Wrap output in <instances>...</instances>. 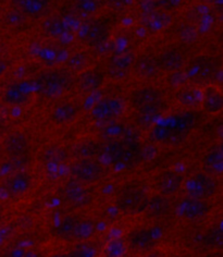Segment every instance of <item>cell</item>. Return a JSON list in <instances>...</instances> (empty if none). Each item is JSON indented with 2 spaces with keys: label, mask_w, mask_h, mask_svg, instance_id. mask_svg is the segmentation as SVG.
<instances>
[{
  "label": "cell",
  "mask_w": 223,
  "mask_h": 257,
  "mask_svg": "<svg viewBox=\"0 0 223 257\" xmlns=\"http://www.w3.org/2000/svg\"><path fill=\"white\" fill-rule=\"evenodd\" d=\"M35 84L38 93L45 98L53 99L61 97L71 91L74 80L67 70L54 69L38 74Z\"/></svg>",
  "instance_id": "1"
},
{
  "label": "cell",
  "mask_w": 223,
  "mask_h": 257,
  "mask_svg": "<svg viewBox=\"0 0 223 257\" xmlns=\"http://www.w3.org/2000/svg\"><path fill=\"white\" fill-rule=\"evenodd\" d=\"M183 188L185 189L187 197L208 201L219 192L220 182L215 177L206 172H198L184 181Z\"/></svg>",
  "instance_id": "2"
},
{
  "label": "cell",
  "mask_w": 223,
  "mask_h": 257,
  "mask_svg": "<svg viewBox=\"0 0 223 257\" xmlns=\"http://www.w3.org/2000/svg\"><path fill=\"white\" fill-rule=\"evenodd\" d=\"M149 200L148 193L141 188H131L120 193L116 198V207L124 215L144 213Z\"/></svg>",
  "instance_id": "3"
},
{
  "label": "cell",
  "mask_w": 223,
  "mask_h": 257,
  "mask_svg": "<svg viewBox=\"0 0 223 257\" xmlns=\"http://www.w3.org/2000/svg\"><path fill=\"white\" fill-rule=\"evenodd\" d=\"M70 173L74 180L84 184H92L104 178L105 167L95 158L76 159L70 166Z\"/></svg>",
  "instance_id": "4"
},
{
  "label": "cell",
  "mask_w": 223,
  "mask_h": 257,
  "mask_svg": "<svg viewBox=\"0 0 223 257\" xmlns=\"http://www.w3.org/2000/svg\"><path fill=\"white\" fill-rule=\"evenodd\" d=\"M33 186V177L25 170L12 172L3 180L0 190L9 198H19L29 193Z\"/></svg>",
  "instance_id": "5"
},
{
  "label": "cell",
  "mask_w": 223,
  "mask_h": 257,
  "mask_svg": "<svg viewBox=\"0 0 223 257\" xmlns=\"http://www.w3.org/2000/svg\"><path fill=\"white\" fill-rule=\"evenodd\" d=\"M60 193L63 201L74 208H83L93 202V194L86 184L74 179L63 184Z\"/></svg>",
  "instance_id": "6"
},
{
  "label": "cell",
  "mask_w": 223,
  "mask_h": 257,
  "mask_svg": "<svg viewBox=\"0 0 223 257\" xmlns=\"http://www.w3.org/2000/svg\"><path fill=\"white\" fill-rule=\"evenodd\" d=\"M125 111V102L117 97H106L94 105L91 117L98 122H109L120 118Z\"/></svg>",
  "instance_id": "7"
},
{
  "label": "cell",
  "mask_w": 223,
  "mask_h": 257,
  "mask_svg": "<svg viewBox=\"0 0 223 257\" xmlns=\"http://www.w3.org/2000/svg\"><path fill=\"white\" fill-rule=\"evenodd\" d=\"M130 102L133 109H135L136 111L164 105L162 92L155 86H144L134 91L131 95Z\"/></svg>",
  "instance_id": "8"
},
{
  "label": "cell",
  "mask_w": 223,
  "mask_h": 257,
  "mask_svg": "<svg viewBox=\"0 0 223 257\" xmlns=\"http://www.w3.org/2000/svg\"><path fill=\"white\" fill-rule=\"evenodd\" d=\"M172 141L171 144L181 142L188 137L197 124V115L193 111H185L169 118Z\"/></svg>",
  "instance_id": "9"
},
{
  "label": "cell",
  "mask_w": 223,
  "mask_h": 257,
  "mask_svg": "<svg viewBox=\"0 0 223 257\" xmlns=\"http://www.w3.org/2000/svg\"><path fill=\"white\" fill-rule=\"evenodd\" d=\"M211 210V205L208 201L196 200L186 197L180 202L176 207L177 216L185 220H198L207 216Z\"/></svg>",
  "instance_id": "10"
},
{
  "label": "cell",
  "mask_w": 223,
  "mask_h": 257,
  "mask_svg": "<svg viewBox=\"0 0 223 257\" xmlns=\"http://www.w3.org/2000/svg\"><path fill=\"white\" fill-rule=\"evenodd\" d=\"M3 149L12 160H22L29 155L30 141L23 132L14 131L6 137Z\"/></svg>",
  "instance_id": "11"
},
{
  "label": "cell",
  "mask_w": 223,
  "mask_h": 257,
  "mask_svg": "<svg viewBox=\"0 0 223 257\" xmlns=\"http://www.w3.org/2000/svg\"><path fill=\"white\" fill-rule=\"evenodd\" d=\"M184 181H185V179H184L182 173L174 170H168L156 178L155 189L158 194L171 197L182 190Z\"/></svg>",
  "instance_id": "12"
},
{
  "label": "cell",
  "mask_w": 223,
  "mask_h": 257,
  "mask_svg": "<svg viewBox=\"0 0 223 257\" xmlns=\"http://www.w3.org/2000/svg\"><path fill=\"white\" fill-rule=\"evenodd\" d=\"M81 107L74 102H61L56 105L50 112V122L54 126H66L73 123L79 118Z\"/></svg>",
  "instance_id": "13"
},
{
  "label": "cell",
  "mask_w": 223,
  "mask_h": 257,
  "mask_svg": "<svg viewBox=\"0 0 223 257\" xmlns=\"http://www.w3.org/2000/svg\"><path fill=\"white\" fill-rule=\"evenodd\" d=\"M157 237L149 229H136L130 233L127 244L129 248L136 253H147L149 250L156 248Z\"/></svg>",
  "instance_id": "14"
},
{
  "label": "cell",
  "mask_w": 223,
  "mask_h": 257,
  "mask_svg": "<svg viewBox=\"0 0 223 257\" xmlns=\"http://www.w3.org/2000/svg\"><path fill=\"white\" fill-rule=\"evenodd\" d=\"M2 99L6 105L20 107L29 104L32 99V94L24 85L19 84V83H12L4 89Z\"/></svg>",
  "instance_id": "15"
},
{
  "label": "cell",
  "mask_w": 223,
  "mask_h": 257,
  "mask_svg": "<svg viewBox=\"0 0 223 257\" xmlns=\"http://www.w3.org/2000/svg\"><path fill=\"white\" fill-rule=\"evenodd\" d=\"M205 112L209 114H218L223 109V97L221 89L215 85H208L202 89L201 105Z\"/></svg>",
  "instance_id": "16"
},
{
  "label": "cell",
  "mask_w": 223,
  "mask_h": 257,
  "mask_svg": "<svg viewBox=\"0 0 223 257\" xmlns=\"http://www.w3.org/2000/svg\"><path fill=\"white\" fill-rule=\"evenodd\" d=\"M105 82L103 72L97 69H85L80 72L78 78V86L83 93H92L97 91Z\"/></svg>",
  "instance_id": "17"
},
{
  "label": "cell",
  "mask_w": 223,
  "mask_h": 257,
  "mask_svg": "<svg viewBox=\"0 0 223 257\" xmlns=\"http://www.w3.org/2000/svg\"><path fill=\"white\" fill-rule=\"evenodd\" d=\"M81 218L75 215H69L63 217L62 219L56 224L53 230V235L56 239L61 241H74V236L78 229V224Z\"/></svg>",
  "instance_id": "18"
},
{
  "label": "cell",
  "mask_w": 223,
  "mask_h": 257,
  "mask_svg": "<svg viewBox=\"0 0 223 257\" xmlns=\"http://www.w3.org/2000/svg\"><path fill=\"white\" fill-rule=\"evenodd\" d=\"M141 22L149 31L159 32L169 27L172 17L162 10H150L141 17Z\"/></svg>",
  "instance_id": "19"
},
{
  "label": "cell",
  "mask_w": 223,
  "mask_h": 257,
  "mask_svg": "<svg viewBox=\"0 0 223 257\" xmlns=\"http://www.w3.org/2000/svg\"><path fill=\"white\" fill-rule=\"evenodd\" d=\"M135 63V57L133 54H120L113 56L109 62V74L112 78L120 79L123 78L124 74Z\"/></svg>",
  "instance_id": "20"
},
{
  "label": "cell",
  "mask_w": 223,
  "mask_h": 257,
  "mask_svg": "<svg viewBox=\"0 0 223 257\" xmlns=\"http://www.w3.org/2000/svg\"><path fill=\"white\" fill-rule=\"evenodd\" d=\"M159 68L167 72H177L184 67L185 64V58H184L181 51L175 49H170L164 51L158 59Z\"/></svg>",
  "instance_id": "21"
},
{
  "label": "cell",
  "mask_w": 223,
  "mask_h": 257,
  "mask_svg": "<svg viewBox=\"0 0 223 257\" xmlns=\"http://www.w3.org/2000/svg\"><path fill=\"white\" fill-rule=\"evenodd\" d=\"M171 208V203L169 197H165L160 194H155L151 197H149L147 206L144 213H146L148 218L151 219H158L161 218L169 213Z\"/></svg>",
  "instance_id": "22"
},
{
  "label": "cell",
  "mask_w": 223,
  "mask_h": 257,
  "mask_svg": "<svg viewBox=\"0 0 223 257\" xmlns=\"http://www.w3.org/2000/svg\"><path fill=\"white\" fill-rule=\"evenodd\" d=\"M203 172L212 177H220L223 171V155L221 147H214L210 151L202 160Z\"/></svg>",
  "instance_id": "23"
},
{
  "label": "cell",
  "mask_w": 223,
  "mask_h": 257,
  "mask_svg": "<svg viewBox=\"0 0 223 257\" xmlns=\"http://www.w3.org/2000/svg\"><path fill=\"white\" fill-rule=\"evenodd\" d=\"M176 99L182 107L188 109H195L201 105L202 89L196 86L184 87L176 94Z\"/></svg>",
  "instance_id": "24"
},
{
  "label": "cell",
  "mask_w": 223,
  "mask_h": 257,
  "mask_svg": "<svg viewBox=\"0 0 223 257\" xmlns=\"http://www.w3.org/2000/svg\"><path fill=\"white\" fill-rule=\"evenodd\" d=\"M50 0H16L18 10L27 17H38L47 11Z\"/></svg>",
  "instance_id": "25"
},
{
  "label": "cell",
  "mask_w": 223,
  "mask_h": 257,
  "mask_svg": "<svg viewBox=\"0 0 223 257\" xmlns=\"http://www.w3.org/2000/svg\"><path fill=\"white\" fill-rule=\"evenodd\" d=\"M109 31V27L107 24L103 22H94L86 30L84 40L91 46H98L107 40Z\"/></svg>",
  "instance_id": "26"
},
{
  "label": "cell",
  "mask_w": 223,
  "mask_h": 257,
  "mask_svg": "<svg viewBox=\"0 0 223 257\" xmlns=\"http://www.w3.org/2000/svg\"><path fill=\"white\" fill-rule=\"evenodd\" d=\"M142 160V149L135 142H123V152L121 156L120 166L133 168Z\"/></svg>",
  "instance_id": "27"
},
{
  "label": "cell",
  "mask_w": 223,
  "mask_h": 257,
  "mask_svg": "<svg viewBox=\"0 0 223 257\" xmlns=\"http://www.w3.org/2000/svg\"><path fill=\"white\" fill-rule=\"evenodd\" d=\"M101 152V146L95 140H83L73 147V154L78 159L95 158Z\"/></svg>",
  "instance_id": "28"
},
{
  "label": "cell",
  "mask_w": 223,
  "mask_h": 257,
  "mask_svg": "<svg viewBox=\"0 0 223 257\" xmlns=\"http://www.w3.org/2000/svg\"><path fill=\"white\" fill-rule=\"evenodd\" d=\"M134 66H135L136 74L143 79L155 78L159 72V69H160L158 61L150 57L141 58L136 63H134Z\"/></svg>",
  "instance_id": "29"
},
{
  "label": "cell",
  "mask_w": 223,
  "mask_h": 257,
  "mask_svg": "<svg viewBox=\"0 0 223 257\" xmlns=\"http://www.w3.org/2000/svg\"><path fill=\"white\" fill-rule=\"evenodd\" d=\"M216 68L209 60H200L196 63L193 78L198 82H207L215 78Z\"/></svg>",
  "instance_id": "30"
},
{
  "label": "cell",
  "mask_w": 223,
  "mask_h": 257,
  "mask_svg": "<svg viewBox=\"0 0 223 257\" xmlns=\"http://www.w3.org/2000/svg\"><path fill=\"white\" fill-rule=\"evenodd\" d=\"M43 28L45 33L53 38H59L66 34V23L60 18L50 17L44 21Z\"/></svg>",
  "instance_id": "31"
},
{
  "label": "cell",
  "mask_w": 223,
  "mask_h": 257,
  "mask_svg": "<svg viewBox=\"0 0 223 257\" xmlns=\"http://www.w3.org/2000/svg\"><path fill=\"white\" fill-rule=\"evenodd\" d=\"M127 249L126 243L122 239L108 241L103 248V257H123Z\"/></svg>",
  "instance_id": "32"
},
{
  "label": "cell",
  "mask_w": 223,
  "mask_h": 257,
  "mask_svg": "<svg viewBox=\"0 0 223 257\" xmlns=\"http://www.w3.org/2000/svg\"><path fill=\"white\" fill-rule=\"evenodd\" d=\"M123 152V141H111L105 146V154L108 160L113 165L120 166Z\"/></svg>",
  "instance_id": "33"
},
{
  "label": "cell",
  "mask_w": 223,
  "mask_h": 257,
  "mask_svg": "<svg viewBox=\"0 0 223 257\" xmlns=\"http://www.w3.org/2000/svg\"><path fill=\"white\" fill-rule=\"evenodd\" d=\"M95 226L92 220L87 218H81L80 222L76 229V233L74 236V241H86L94 235Z\"/></svg>",
  "instance_id": "34"
},
{
  "label": "cell",
  "mask_w": 223,
  "mask_h": 257,
  "mask_svg": "<svg viewBox=\"0 0 223 257\" xmlns=\"http://www.w3.org/2000/svg\"><path fill=\"white\" fill-rule=\"evenodd\" d=\"M86 64H87V58L84 54H81V53L74 54L72 57H70V59L68 61L69 68L76 72H82L83 70H85Z\"/></svg>",
  "instance_id": "35"
},
{
  "label": "cell",
  "mask_w": 223,
  "mask_h": 257,
  "mask_svg": "<svg viewBox=\"0 0 223 257\" xmlns=\"http://www.w3.org/2000/svg\"><path fill=\"white\" fill-rule=\"evenodd\" d=\"M27 20L28 17L18 9L11 10L9 14L6 16V21H7V23L11 25V27H22V25H24L25 22H27Z\"/></svg>",
  "instance_id": "36"
},
{
  "label": "cell",
  "mask_w": 223,
  "mask_h": 257,
  "mask_svg": "<svg viewBox=\"0 0 223 257\" xmlns=\"http://www.w3.org/2000/svg\"><path fill=\"white\" fill-rule=\"evenodd\" d=\"M196 31L192 27H187L185 29H183L181 32V36L185 43H190L195 41L196 38Z\"/></svg>",
  "instance_id": "37"
},
{
  "label": "cell",
  "mask_w": 223,
  "mask_h": 257,
  "mask_svg": "<svg viewBox=\"0 0 223 257\" xmlns=\"http://www.w3.org/2000/svg\"><path fill=\"white\" fill-rule=\"evenodd\" d=\"M142 257H168V256L164 252H162V250H158L154 248L147 253H144Z\"/></svg>",
  "instance_id": "38"
},
{
  "label": "cell",
  "mask_w": 223,
  "mask_h": 257,
  "mask_svg": "<svg viewBox=\"0 0 223 257\" xmlns=\"http://www.w3.org/2000/svg\"><path fill=\"white\" fill-rule=\"evenodd\" d=\"M3 257H24V253H22L21 249L14 248L9 250V252L5 253Z\"/></svg>",
  "instance_id": "39"
},
{
  "label": "cell",
  "mask_w": 223,
  "mask_h": 257,
  "mask_svg": "<svg viewBox=\"0 0 223 257\" xmlns=\"http://www.w3.org/2000/svg\"><path fill=\"white\" fill-rule=\"evenodd\" d=\"M56 257H92L91 255H88L87 253H83L79 252V250H74V252H71L66 255H56Z\"/></svg>",
  "instance_id": "40"
},
{
  "label": "cell",
  "mask_w": 223,
  "mask_h": 257,
  "mask_svg": "<svg viewBox=\"0 0 223 257\" xmlns=\"http://www.w3.org/2000/svg\"><path fill=\"white\" fill-rule=\"evenodd\" d=\"M127 0H107V3L114 8H121L126 4Z\"/></svg>",
  "instance_id": "41"
},
{
  "label": "cell",
  "mask_w": 223,
  "mask_h": 257,
  "mask_svg": "<svg viewBox=\"0 0 223 257\" xmlns=\"http://www.w3.org/2000/svg\"><path fill=\"white\" fill-rule=\"evenodd\" d=\"M7 70H8V63L6 62L5 60H3V59H0V78H2V76L7 72Z\"/></svg>",
  "instance_id": "42"
},
{
  "label": "cell",
  "mask_w": 223,
  "mask_h": 257,
  "mask_svg": "<svg viewBox=\"0 0 223 257\" xmlns=\"http://www.w3.org/2000/svg\"><path fill=\"white\" fill-rule=\"evenodd\" d=\"M3 150V144H2V141H0V152Z\"/></svg>",
  "instance_id": "43"
},
{
  "label": "cell",
  "mask_w": 223,
  "mask_h": 257,
  "mask_svg": "<svg viewBox=\"0 0 223 257\" xmlns=\"http://www.w3.org/2000/svg\"><path fill=\"white\" fill-rule=\"evenodd\" d=\"M2 214H3V213H2V209H0V218H2Z\"/></svg>",
  "instance_id": "44"
}]
</instances>
